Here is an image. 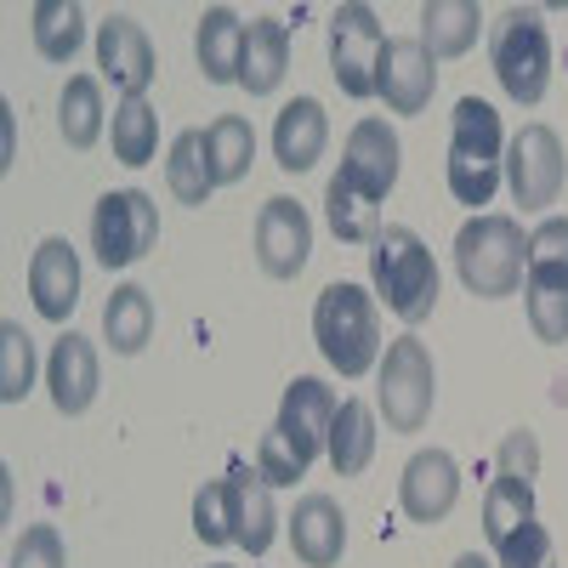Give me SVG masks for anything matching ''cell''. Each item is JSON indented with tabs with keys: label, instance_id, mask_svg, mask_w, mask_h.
<instances>
[{
	"label": "cell",
	"instance_id": "1",
	"mask_svg": "<svg viewBox=\"0 0 568 568\" xmlns=\"http://www.w3.org/2000/svg\"><path fill=\"white\" fill-rule=\"evenodd\" d=\"M313 336H318V353L329 358V369H342L347 382L375 369L382 358V313H375V296L364 284H324L318 291V307H313Z\"/></svg>",
	"mask_w": 568,
	"mask_h": 568
},
{
	"label": "cell",
	"instance_id": "2",
	"mask_svg": "<svg viewBox=\"0 0 568 568\" xmlns=\"http://www.w3.org/2000/svg\"><path fill=\"white\" fill-rule=\"evenodd\" d=\"M524 267H529V240L517 216H471L460 233H455V273L471 296L484 302H500V296H517L524 284Z\"/></svg>",
	"mask_w": 568,
	"mask_h": 568
},
{
	"label": "cell",
	"instance_id": "3",
	"mask_svg": "<svg viewBox=\"0 0 568 568\" xmlns=\"http://www.w3.org/2000/svg\"><path fill=\"white\" fill-rule=\"evenodd\" d=\"M506 171V131L500 114L484 98L455 103V131H449V194L460 205H489Z\"/></svg>",
	"mask_w": 568,
	"mask_h": 568
},
{
	"label": "cell",
	"instance_id": "4",
	"mask_svg": "<svg viewBox=\"0 0 568 568\" xmlns=\"http://www.w3.org/2000/svg\"><path fill=\"white\" fill-rule=\"evenodd\" d=\"M369 278H375V296L387 302V313H398L404 324L433 318L438 267H433V251L420 245L415 227H382V240L369 251Z\"/></svg>",
	"mask_w": 568,
	"mask_h": 568
},
{
	"label": "cell",
	"instance_id": "5",
	"mask_svg": "<svg viewBox=\"0 0 568 568\" xmlns=\"http://www.w3.org/2000/svg\"><path fill=\"white\" fill-rule=\"evenodd\" d=\"M489 58H495V80L506 85L511 103L535 109L551 85V40H546V23L535 7H506L495 18V34H489Z\"/></svg>",
	"mask_w": 568,
	"mask_h": 568
},
{
	"label": "cell",
	"instance_id": "6",
	"mask_svg": "<svg viewBox=\"0 0 568 568\" xmlns=\"http://www.w3.org/2000/svg\"><path fill=\"white\" fill-rule=\"evenodd\" d=\"M529 324L540 342H568V216H546L529 233V267H524Z\"/></svg>",
	"mask_w": 568,
	"mask_h": 568
},
{
	"label": "cell",
	"instance_id": "7",
	"mask_svg": "<svg viewBox=\"0 0 568 568\" xmlns=\"http://www.w3.org/2000/svg\"><path fill=\"white\" fill-rule=\"evenodd\" d=\"M154 240H160V205L142 187H114L91 211V251H98V262L109 273L142 262L154 251Z\"/></svg>",
	"mask_w": 568,
	"mask_h": 568
},
{
	"label": "cell",
	"instance_id": "8",
	"mask_svg": "<svg viewBox=\"0 0 568 568\" xmlns=\"http://www.w3.org/2000/svg\"><path fill=\"white\" fill-rule=\"evenodd\" d=\"M433 393H438V369L433 353L415 336H398L382 358V415L387 433H420L426 415H433Z\"/></svg>",
	"mask_w": 568,
	"mask_h": 568
},
{
	"label": "cell",
	"instance_id": "9",
	"mask_svg": "<svg viewBox=\"0 0 568 568\" xmlns=\"http://www.w3.org/2000/svg\"><path fill=\"white\" fill-rule=\"evenodd\" d=\"M382 52H387V34H382V18L369 7H336L329 18V74L347 98H375V69H382Z\"/></svg>",
	"mask_w": 568,
	"mask_h": 568
},
{
	"label": "cell",
	"instance_id": "10",
	"mask_svg": "<svg viewBox=\"0 0 568 568\" xmlns=\"http://www.w3.org/2000/svg\"><path fill=\"white\" fill-rule=\"evenodd\" d=\"M506 182L524 211H546L562 194V142L551 125H524L506 149Z\"/></svg>",
	"mask_w": 568,
	"mask_h": 568
},
{
	"label": "cell",
	"instance_id": "11",
	"mask_svg": "<svg viewBox=\"0 0 568 568\" xmlns=\"http://www.w3.org/2000/svg\"><path fill=\"white\" fill-rule=\"evenodd\" d=\"M438 91V58L420 45V34H398L387 40L382 69H375V98L393 114H420Z\"/></svg>",
	"mask_w": 568,
	"mask_h": 568
},
{
	"label": "cell",
	"instance_id": "12",
	"mask_svg": "<svg viewBox=\"0 0 568 568\" xmlns=\"http://www.w3.org/2000/svg\"><path fill=\"white\" fill-rule=\"evenodd\" d=\"M460 500V466L449 449H420L404 478H398V506L409 524H444Z\"/></svg>",
	"mask_w": 568,
	"mask_h": 568
},
{
	"label": "cell",
	"instance_id": "13",
	"mask_svg": "<svg viewBox=\"0 0 568 568\" xmlns=\"http://www.w3.org/2000/svg\"><path fill=\"white\" fill-rule=\"evenodd\" d=\"M307 256H313V222H307V211L296 200H284V194L267 200L262 216H256V262H262V273L296 278L307 267Z\"/></svg>",
	"mask_w": 568,
	"mask_h": 568
},
{
	"label": "cell",
	"instance_id": "14",
	"mask_svg": "<svg viewBox=\"0 0 568 568\" xmlns=\"http://www.w3.org/2000/svg\"><path fill=\"white\" fill-rule=\"evenodd\" d=\"M98 69H103V80L120 91V98H149V85H154V45H149V34H142L136 18L114 12L98 29Z\"/></svg>",
	"mask_w": 568,
	"mask_h": 568
},
{
	"label": "cell",
	"instance_id": "15",
	"mask_svg": "<svg viewBox=\"0 0 568 568\" xmlns=\"http://www.w3.org/2000/svg\"><path fill=\"white\" fill-rule=\"evenodd\" d=\"M336 393H329L318 375H296L291 387H284V404H278V433L296 444L302 460H318L329 449V426H336Z\"/></svg>",
	"mask_w": 568,
	"mask_h": 568
},
{
	"label": "cell",
	"instance_id": "16",
	"mask_svg": "<svg viewBox=\"0 0 568 568\" xmlns=\"http://www.w3.org/2000/svg\"><path fill=\"white\" fill-rule=\"evenodd\" d=\"M342 176H353L369 200H387L398 182V131L387 120H358L347 131V154H342Z\"/></svg>",
	"mask_w": 568,
	"mask_h": 568
},
{
	"label": "cell",
	"instance_id": "17",
	"mask_svg": "<svg viewBox=\"0 0 568 568\" xmlns=\"http://www.w3.org/2000/svg\"><path fill=\"white\" fill-rule=\"evenodd\" d=\"M29 296H34V313L63 324L74 307H80V256L69 240H40L34 245V262H29Z\"/></svg>",
	"mask_w": 568,
	"mask_h": 568
},
{
	"label": "cell",
	"instance_id": "18",
	"mask_svg": "<svg viewBox=\"0 0 568 568\" xmlns=\"http://www.w3.org/2000/svg\"><path fill=\"white\" fill-rule=\"evenodd\" d=\"M324 142H329V120H324V103L318 98H296L284 103L278 120H273V160L278 171H313L324 160Z\"/></svg>",
	"mask_w": 568,
	"mask_h": 568
},
{
	"label": "cell",
	"instance_id": "19",
	"mask_svg": "<svg viewBox=\"0 0 568 568\" xmlns=\"http://www.w3.org/2000/svg\"><path fill=\"white\" fill-rule=\"evenodd\" d=\"M291 546L307 568H336L342 546H347V517L329 495H302L296 517H291Z\"/></svg>",
	"mask_w": 568,
	"mask_h": 568
},
{
	"label": "cell",
	"instance_id": "20",
	"mask_svg": "<svg viewBox=\"0 0 568 568\" xmlns=\"http://www.w3.org/2000/svg\"><path fill=\"white\" fill-rule=\"evenodd\" d=\"M98 347H91L85 336H69L52 347V364H45V387H52V404L63 409V415H85L91 409V398H98Z\"/></svg>",
	"mask_w": 568,
	"mask_h": 568
},
{
	"label": "cell",
	"instance_id": "21",
	"mask_svg": "<svg viewBox=\"0 0 568 568\" xmlns=\"http://www.w3.org/2000/svg\"><path fill=\"white\" fill-rule=\"evenodd\" d=\"M227 489H233V540H240L251 557H262L273 546V484L262 471H251L245 460L227 466Z\"/></svg>",
	"mask_w": 568,
	"mask_h": 568
},
{
	"label": "cell",
	"instance_id": "22",
	"mask_svg": "<svg viewBox=\"0 0 568 568\" xmlns=\"http://www.w3.org/2000/svg\"><path fill=\"white\" fill-rule=\"evenodd\" d=\"M245 29H251V23H240V12H233V7H211V12H200V29H194V58H200V74H205L211 85L240 80Z\"/></svg>",
	"mask_w": 568,
	"mask_h": 568
},
{
	"label": "cell",
	"instance_id": "23",
	"mask_svg": "<svg viewBox=\"0 0 568 568\" xmlns=\"http://www.w3.org/2000/svg\"><path fill=\"white\" fill-rule=\"evenodd\" d=\"M284 69H291V23H278V18H256V23L245 29L240 85L251 91V98H267V91H278Z\"/></svg>",
	"mask_w": 568,
	"mask_h": 568
},
{
	"label": "cell",
	"instance_id": "24",
	"mask_svg": "<svg viewBox=\"0 0 568 568\" xmlns=\"http://www.w3.org/2000/svg\"><path fill=\"white\" fill-rule=\"evenodd\" d=\"M324 216H329V233H336L342 245H375L382 240V200H369L342 171L324 187Z\"/></svg>",
	"mask_w": 568,
	"mask_h": 568
},
{
	"label": "cell",
	"instance_id": "25",
	"mask_svg": "<svg viewBox=\"0 0 568 568\" xmlns=\"http://www.w3.org/2000/svg\"><path fill=\"white\" fill-rule=\"evenodd\" d=\"M324 455H329V466H336V478H358V471H369V460H375V409L364 398H342Z\"/></svg>",
	"mask_w": 568,
	"mask_h": 568
},
{
	"label": "cell",
	"instance_id": "26",
	"mask_svg": "<svg viewBox=\"0 0 568 568\" xmlns=\"http://www.w3.org/2000/svg\"><path fill=\"white\" fill-rule=\"evenodd\" d=\"M478 23H484V12L471 7V0H426L420 7V45L433 58H460V52H471V40H478Z\"/></svg>",
	"mask_w": 568,
	"mask_h": 568
},
{
	"label": "cell",
	"instance_id": "27",
	"mask_svg": "<svg viewBox=\"0 0 568 568\" xmlns=\"http://www.w3.org/2000/svg\"><path fill=\"white\" fill-rule=\"evenodd\" d=\"M149 336H154V302H149V291H142V284H120V291L109 296V307H103V342L120 358H136L142 347H149Z\"/></svg>",
	"mask_w": 568,
	"mask_h": 568
},
{
	"label": "cell",
	"instance_id": "28",
	"mask_svg": "<svg viewBox=\"0 0 568 568\" xmlns=\"http://www.w3.org/2000/svg\"><path fill=\"white\" fill-rule=\"evenodd\" d=\"M200 136H205V165H211L216 187L240 182V176L251 171V160H256V131H251V120L222 114V120H211Z\"/></svg>",
	"mask_w": 568,
	"mask_h": 568
},
{
	"label": "cell",
	"instance_id": "29",
	"mask_svg": "<svg viewBox=\"0 0 568 568\" xmlns=\"http://www.w3.org/2000/svg\"><path fill=\"white\" fill-rule=\"evenodd\" d=\"M58 131H63L69 149H80V154L103 136V85L91 74H69L63 98H58Z\"/></svg>",
	"mask_w": 568,
	"mask_h": 568
},
{
	"label": "cell",
	"instance_id": "30",
	"mask_svg": "<svg viewBox=\"0 0 568 568\" xmlns=\"http://www.w3.org/2000/svg\"><path fill=\"white\" fill-rule=\"evenodd\" d=\"M165 187L176 205H205L216 194V176L205 165V136L200 131H182L171 142V160H165Z\"/></svg>",
	"mask_w": 568,
	"mask_h": 568
},
{
	"label": "cell",
	"instance_id": "31",
	"mask_svg": "<svg viewBox=\"0 0 568 568\" xmlns=\"http://www.w3.org/2000/svg\"><path fill=\"white\" fill-rule=\"evenodd\" d=\"M29 18H34V52H40L45 63H69V58L80 52L85 12L74 7V0H40Z\"/></svg>",
	"mask_w": 568,
	"mask_h": 568
},
{
	"label": "cell",
	"instance_id": "32",
	"mask_svg": "<svg viewBox=\"0 0 568 568\" xmlns=\"http://www.w3.org/2000/svg\"><path fill=\"white\" fill-rule=\"evenodd\" d=\"M154 149H160V114H154V103L149 98H120V109H114V160L136 171V165L154 160Z\"/></svg>",
	"mask_w": 568,
	"mask_h": 568
},
{
	"label": "cell",
	"instance_id": "33",
	"mask_svg": "<svg viewBox=\"0 0 568 568\" xmlns=\"http://www.w3.org/2000/svg\"><path fill=\"white\" fill-rule=\"evenodd\" d=\"M524 524H535V484L495 471V484L484 495V535H489V546H500L511 529H524Z\"/></svg>",
	"mask_w": 568,
	"mask_h": 568
},
{
	"label": "cell",
	"instance_id": "34",
	"mask_svg": "<svg viewBox=\"0 0 568 568\" xmlns=\"http://www.w3.org/2000/svg\"><path fill=\"white\" fill-rule=\"evenodd\" d=\"M34 387V342L18 318L0 324V404H23Z\"/></svg>",
	"mask_w": 568,
	"mask_h": 568
},
{
	"label": "cell",
	"instance_id": "35",
	"mask_svg": "<svg viewBox=\"0 0 568 568\" xmlns=\"http://www.w3.org/2000/svg\"><path fill=\"white\" fill-rule=\"evenodd\" d=\"M194 535L205 546H227L233 540V489H227V478H216V484H205L194 495Z\"/></svg>",
	"mask_w": 568,
	"mask_h": 568
},
{
	"label": "cell",
	"instance_id": "36",
	"mask_svg": "<svg viewBox=\"0 0 568 568\" xmlns=\"http://www.w3.org/2000/svg\"><path fill=\"white\" fill-rule=\"evenodd\" d=\"M256 471H262V478H267L273 489H291V484L302 478V471H307V460H302V455H296V444L273 426V433H262V444H256Z\"/></svg>",
	"mask_w": 568,
	"mask_h": 568
},
{
	"label": "cell",
	"instance_id": "37",
	"mask_svg": "<svg viewBox=\"0 0 568 568\" xmlns=\"http://www.w3.org/2000/svg\"><path fill=\"white\" fill-rule=\"evenodd\" d=\"M500 568H557V551H551V535L540 524H524V529H511L500 546H495Z\"/></svg>",
	"mask_w": 568,
	"mask_h": 568
},
{
	"label": "cell",
	"instance_id": "38",
	"mask_svg": "<svg viewBox=\"0 0 568 568\" xmlns=\"http://www.w3.org/2000/svg\"><path fill=\"white\" fill-rule=\"evenodd\" d=\"M7 568H69L63 562V535L52 524H34L23 529V540L12 546V562Z\"/></svg>",
	"mask_w": 568,
	"mask_h": 568
},
{
	"label": "cell",
	"instance_id": "39",
	"mask_svg": "<svg viewBox=\"0 0 568 568\" xmlns=\"http://www.w3.org/2000/svg\"><path fill=\"white\" fill-rule=\"evenodd\" d=\"M500 471H506V478L535 484V471H540V444H535V433H506V444H500Z\"/></svg>",
	"mask_w": 568,
	"mask_h": 568
},
{
	"label": "cell",
	"instance_id": "40",
	"mask_svg": "<svg viewBox=\"0 0 568 568\" xmlns=\"http://www.w3.org/2000/svg\"><path fill=\"white\" fill-rule=\"evenodd\" d=\"M455 568H489V562H484L478 551H466V557H455Z\"/></svg>",
	"mask_w": 568,
	"mask_h": 568
},
{
	"label": "cell",
	"instance_id": "41",
	"mask_svg": "<svg viewBox=\"0 0 568 568\" xmlns=\"http://www.w3.org/2000/svg\"><path fill=\"white\" fill-rule=\"evenodd\" d=\"M211 568H222V562H211Z\"/></svg>",
	"mask_w": 568,
	"mask_h": 568
}]
</instances>
